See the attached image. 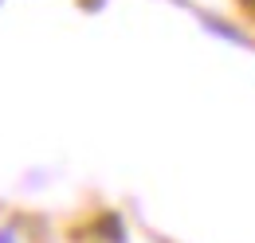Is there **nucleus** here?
<instances>
[{"label": "nucleus", "instance_id": "obj_1", "mask_svg": "<svg viewBox=\"0 0 255 243\" xmlns=\"http://www.w3.org/2000/svg\"><path fill=\"white\" fill-rule=\"evenodd\" d=\"M0 243H12V236H0Z\"/></svg>", "mask_w": 255, "mask_h": 243}, {"label": "nucleus", "instance_id": "obj_2", "mask_svg": "<svg viewBox=\"0 0 255 243\" xmlns=\"http://www.w3.org/2000/svg\"><path fill=\"white\" fill-rule=\"evenodd\" d=\"M248 4H255V0H248Z\"/></svg>", "mask_w": 255, "mask_h": 243}]
</instances>
